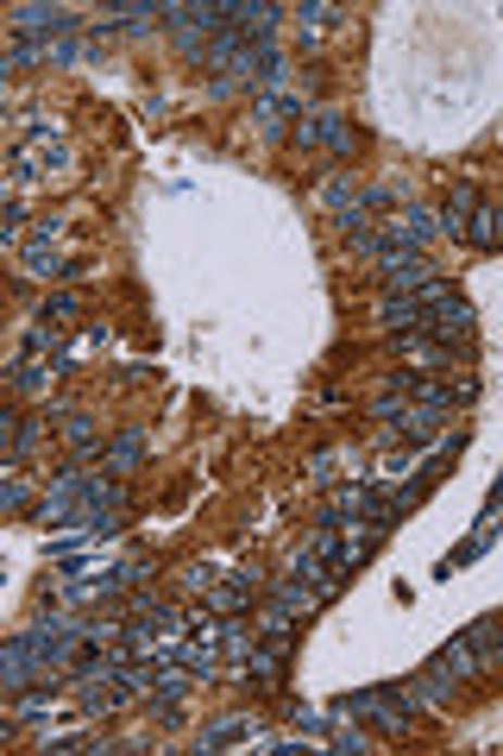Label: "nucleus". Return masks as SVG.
I'll use <instances>...</instances> for the list:
<instances>
[{"mask_svg":"<svg viewBox=\"0 0 503 756\" xmlns=\"http://www.w3.org/2000/svg\"><path fill=\"white\" fill-rule=\"evenodd\" d=\"M441 662H447V674H453V681H473L478 668H485V662H478V649H473V636H466V631H460V636H453V643L441 649Z\"/></svg>","mask_w":503,"mask_h":756,"instance_id":"11","label":"nucleus"},{"mask_svg":"<svg viewBox=\"0 0 503 756\" xmlns=\"http://www.w3.org/2000/svg\"><path fill=\"white\" fill-rule=\"evenodd\" d=\"M441 234V214H428V209H410V214H397L385 227V240L390 246H410V252H422V246Z\"/></svg>","mask_w":503,"mask_h":756,"instance_id":"4","label":"nucleus"},{"mask_svg":"<svg viewBox=\"0 0 503 756\" xmlns=\"http://www.w3.org/2000/svg\"><path fill=\"white\" fill-rule=\"evenodd\" d=\"M378 322H385L397 340H410V334H422V322H428V297L415 290V297H390L385 309H378Z\"/></svg>","mask_w":503,"mask_h":756,"instance_id":"6","label":"nucleus"},{"mask_svg":"<svg viewBox=\"0 0 503 756\" xmlns=\"http://www.w3.org/2000/svg\"><path fill=\"white\" fill-rule=\"evenodd\" d=\"M466 240H473V246H503V221H498V209H478V214H473V227H466Z\"/></svg>","mask_w":503,"mask_h":756,"instance_id":"15","label":"nucleus"},{"mask_svg":"<svg viewBox=\"0 0 503 756\" xmlns=\"http://www.w3.org/2000/svg\"><path fill=\"white\" fill-rule=\"evenodd\" d=\"M139 454H146V435H139V429H126L114 448H108V473H133V467H139Z\"/></svg>","mask_w":503,"mask_h":756,"instance_id":"14","label":"nucleus"},{"mask_svg":"<svg viewBox=\"0 0 503 756\" xmlns=\"http://www.w3.org/2000/svg\"><path fill=\"white\" fill-rule=\"evenodd\" d=\"M340 712H347V719H378L385 731H410V719H415V694L403 687V681H390V687H365V694L340 699Z\"/></svg>","mask_w":503,"mask_h":756,"instance_id":"1","label":"nucleus"},{"mask_svg":"<svg viewBox=\"0 0 503 756\" xmlns=\"http://www.w3.org/2000/svg\"><path fill=\"white\" fill-rule=\"evenodd\" d=\"M252 593H259V574H227V580H214V586L202 593V605H214L221 618H234V611L252 605Z\"/></svg>","mask_w":503,"mask_h":756,"instance_id":"5","label":"nucleus"},{"mask_svg":"<svg viewBox=\"0 0 503 756\" xmlns=\"http://www.w3.org/2000/svg\"><path fill=\"white\" fill-rule=\"evenodd\" d=\"M302 146H327V151H353V126L340 121V114H309V121L297 126Z\"/></svg>","mask_w":503,"mask_h":756,"instance_id":"7","label":"nucleus"},{"mask_svg":"<svg viewBox=\"0 0 503 756\" xmlns=\"http://www.w3.org/2000/svg\"><path fill=\"white\" fill-rule=\"evenodd\" d=\"M58 340H63V329H51V322H45V329H32V334H26V360H38V354H51Z\"/></svg>","mask_w":503,"mask_h":756,"instance_id":"17","label":"nucleus"},{"mask_svg":"<svg viewBox=\"0 0 503 756\" xmlns=\"http://www.w3.org/2000/svg\"><path fill=\"white\" fill-rule=\"evenodd\" d=\"M447 694H453V674H447V662L435 656V662H428L422 674H415V699H428V706H441Z\"/></svg>","mask_w":503,"mask_h":756,"instance_id":"12","label":"nucleus"},{"mask_svg":"<svg viewBox=\"0 0 503 756\" xmlns=\"http://www.w3.org/2000/svg\"><path fill=\"white\" fill-rule=\"evenodd\" d=\"M252 121L265 126V133H284V121H302V101L297 95H265V101L252 108Z\"/></svg>","mask_w":503,"mask_h":756,"instance_id":"10","label":"nucleus"},{"mask_svg":"<svg viewBox=\"0 0 503 756\" xmlns=\"http://www.w3.org/2000/svg\"><path fill=\"white\" fill-rule=\"evenodd\" d=\"M378 272L390 277V290H397V297H415L422 284H435V265H428V252H410V246H390L385 259H378Z\"/></svg>","mask_w":503,"mask_h":756,"instance_id":"3","label":"nucleus"},{"mask_svg":"<svg viewBox=\"0 0 503 756\" xmlns=\"http://www.w3.org/2000/svg\"><path fill=\"white\" fill-rule=\"evenodd\" d=\"M473 214H478V189H473V183H460V189H453V202L441 209V234H453V240H466V227H473Z\"/></svg>","mask_w":503,"mask_h":756,"instance_id":"9","label":"nucleus"},{"mask_svg":"<svg viewBox=\"0 0 503 756\" xmlns=\"http://www.w3.org/2000/svg\"><path fill=\"white\" fill-rule=\"evenodd\" d=\"M45 385H51V372H45V365H38V360H26V365H20V392H45Z\"/></svg>","mask_w":503,"mask_h":756,"instance_id":"19","label":"nucleus"},{"mask_svg":"<svg viewBox=\"0 0 503 756\" xmlns=\"http://www.w3.org/2000/svg\"><path fill=\"white\" fill-rule=\"evenodd\" d=\"M246 731H252V726H246V719H221V726H214V731H202V744H208V751H221V744H239Z\"/></svg>","mask_w":503,"mask_h":756,"instance_id":"16","label":"nucleus"},{"mask_svg":"<svg viewBox=\"0 0 503 756\" xmlns=\"http://www.w3.org/2000/svg\"><path fill=\"white\" fill-rule=\"evenodd\" d=\"M76 309H83V302L70 297V290H63V297H51V302H45V322H76Z\"/></svg>","mask_w":503,"mask_h":756,"instance_id":"18","label":"nucleus"},{"mask_svg":"<svg viewBox=\"0 0 503 756\" xmlns=\"http://www.w3.org/2000/svg\"><path fill=\"white\" fill-rule=\"evenodd\" d=\"M334 13H340V7H322V0H309V7H302V20H309V32L322 26V20H334Z\"/></svg>","mask_w":503,"mask_h":756,"instance_id":"21","label":"nucleus"},{"mask_svg":"<svg viewBox=\"0 0 503 756\" xmlns=\"http://www.w3.org/2000/svg\"><path fill=\"white\" fill-rule=\"evenodd\" d=\"M51 674H58V668L38 662V649H32V636H26V631H20L13 643H7V649H0V681H7L13 694H20V687H58Z\"/></svg>","mask_w":503,"mask_h":756,"instance_id":"2","label":"nucleus"},{"mask_svg":"<svg viewBox=\"0 0 503 756\" xmlns=\"http://www.w3.org/2000/svg\"><path fill=\"white\" fill-rule=\"evenodd\" d=\"M38 58H51V51H38V45H13V51H7V70H26V63H38Z\"/></svg>","mask_w":503,"mask_h":756,"instance_id":"20","label":"nucleus"},{"mask_svg":"<svg viewBox=\"0 0 503 756\" xmlns=\"http://www.w3.org/2000/svg\"><path fill=\"white\" fill-rule=\"evenodd\" d=\"M0 505H7V511H26V485L13 480V485H7V492H0Z\"/></svg>","mask_w":503,"mask_h":756,"instance_id":"22","label":"nucleus"},{"mask_svg":"<svg viewBox=\"0 0 503 756\" xmlns=\"http://www.w3.org/2000/svg\"><path fill=\"white\" fill-rule=\"evenodd\" d=\"M473 649H478V662L491 668V662H503V618H485V624H473Z\"/></svg>","mask_w":503,"mask_h":756,"instance_id":"13","label":"nucleus"},{"mask_svg":"<svg viewBox=\"0 0 503 756\" xmlns=\"http://www.w3.org/2000/svg\"><path fill=\"white\" fill-rule=\"evenodd\" d=\"M13 20H20V32H38V38H58V45H63V32L76 26V20H70L63 7H20Z\"/></svg>","mask_w":503,"mask_h":756,"instance_id":"8","label":"nucleus"}]
</instances>
